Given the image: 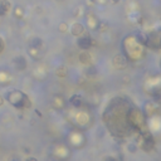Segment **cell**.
Instances as JSON below:
<instances>
[{"label":"cell","instance_id":"cell-3","mask_svg":"<svg viewBox=\"0 0 161 161\" xmlns=\"http://www.w3.org/2000/svg\"><path fill=\"white\" fill-rule=\"evenodd\" d=\"M113 64H115V67H116V68H118V69H121V68H126V65H127V60H126V58H125L123 55L118 54V55H116V57L113 58Z\"/></svg>","mask_w":161,"mask_h":161},{"label":"cell","instance_id":"cell-16","mask_svg":"<svg viewBox=\"0 0 161 161\" xmlns=\"http://www.w3.org/2000/svg\"><path fill=\"white\" fill-rule=\"evenodd\" d=\"M3 49H4V42H3L2 38H0V53L3 52Z\"/></svg>","mask_w":161,"mask_h":161},{"label":"cell","instance_id":"cell-6","mask_svg":"<svg viewBox=\"0 0 161 161\" xmlns=\"http://www.w3.org/2000/svg\"><path fill=\"white\" fill-rule=\"evenodd\" d=\"M9 9H10V3L8 0H0V17L5 15Z\"/></svg>","mask_w":161,"mask_h":161},{"label":"cell","instance_id":"cell-19","mask_svg":"<svg viewBox=\"0 0 161 161\" xmlns=\"http://www.w3.org/2000/svg\"><path fill=\"white\" fill-rule=\"evenodd\" d=\"M158 48L161 49V37H160V40H158Z\"/></svg>","mask_w":161,"mask_h":161},{"label":"cell","instance_id":"cell-14","mask_svg":"<svg viewBox=\"0 0 161 161\" xmlns=\"http://www.w3.org/2000/svg\"><path fill=\"white\" fill-rule=\"evenodd\" d=\"M96 73H97V72H96V68H95V67H90L88 70H87V74H90V75H91V74L93 75V74H96Z\"/></svg>","mask_w":161,"mask_h":161},{"label":"cell","instance_id":"cell-8","mask_svg":"<svg viewBox=\"0 0 161 161\" xmlns=\"http://www.w3.org/2000/svg\"><path fill=\"white\" fill-rule=\"evenodd\" d=\"M70 103H72L73 106H75V107H79L80 105H82V97H80L79 95H74V96H72V98H70Z\"/></svg>","mask_w":161,"mask_h":161},{"label":"cell","instance_id":"cell-20","mask_svg":"<svg viewBox=\"0 0 161 161\" xmlns=\"http://www.w3.org/2000/svg\"><path fill=\"white\" fill-rule=\"evenodd\" d=\"M112 2H113V3H115V4H117V3H118V2H120V0H112Z\"/></svg>","mask_w":161,"mask_h":161},{"label":"cell","instance_id":"cell-17","mask_svg":"<svg viewBox=\"0 0 161 161\" xmlns=\"http://www.w3.org/2000/svg\"><path fill=\"white\" fill-rule=\"evenodd\" d=\"M25 161H38V160H37L35 157H29V158H27Z\"/></svg>","mask_w":161,"mask_h":161},{"label":"cell","instance_id":"cell-1","mask_svg":"<svg viewBox=\"0 0 161 161\" xmlns=\"http://www.w3.org/2000/svg\"><path fill=\"white\" fill-rule=\"evenodd\" d=\"M7 98H8V101H9L13 106H15V107H18V108H23V107L29 108L30 105H32L30 101H29V98H28V96L24 95V93H22L20 91L9 92V93L7 95Z\"/></svg>","mask_w":161,"mask_h":161},{"label":"cell","instance_id":"cell-13","mask_svg":"<svg viewBox=\"0 0 161 161\" xmlns=\"http://www.w3.org/2000/svg\"><path fill=\"white\" fill-rule=\"evenodd\" d=\"M58 29H59L62 33H65V32L68 30V25H67V23H60V24H59V27H58Z\"/></svg>","mask_w":161,"mask_h":161},{"label":"cell","instance_id":"cell-9","mask_svg":"<svg viewBox=\"0 0 161 161\" xmlns=\"http://www.w3.org/2000/svg\"><path fill=\"white\" fill-rule=\"evenodd\" d=\"M79 60L82 62V63H85V64H87V63H90L91 62V57H90V54L88 53H80L79 54Z\"/></svg>","mask_w":161,"mask_h":161},{"label":"cell","instance_id":"cell-11","mask_svg":"<svg viewBox=\"0 0 161 161\" xmlns=\"http://www.w3.org/2000/svg\"><path fill=\"white\" fill-rule=\"evenodd\" d=\"M55 73H57L58 77H65L67 75V68L65 67H59Z\"/></svg>","mask_w":161,"mask_h":161},{"label":"cell","instance_id":"cell-15","mask_svg":"<svg viewBox=\"0 0 161 161\" xmlns=\"http://www.w3.org/2000/svg\"><path fill=\"white\" fill-rule=\"evenodd\" d=\"M128 150H130V152H136V150H137V147H136V145H133V143H130L128 146Z\"/></svg>","mask_w":161,"mask_h":161},{"label":"cell","instance_id":"cell-12","mask_svg":"<svg viewBox=\"0 0 161 161\" xmlns=\"http://www.w3.org/2000/svg\"><path fill=\"white\" fill-rule=\"evenodd\" d=\"M136 37H137V40H138V43H141V44H146V40H147V35H145V34H142V33H141V34L138 33Z\"/></svg>","mask_w":161,"mask_h":161},{"label":"cell","instance_id":"cell-2","mask_svg":"<svg viewBox=\"0 0 161 161\" xmlns=\"http://www.w3.org/2000/svg\"><path fill=\"white\" fill-rule=\"evenodd\" d=\"M77 44H78V47H79L80 49L87 50V49H90L91 45H92V39H91L90 37H80V38H78Z\"/></svg>","mask_w":161,"mask_h":161},{"label":"cell","instance_id":"cell-7","mask_svg":"<svg viewBox=\"0 0 161 161\" xmlns=\"http://www.w3.org/2000/svg\"><path fill=\"white\" fill-rule=\"evenodd\" d=\"M42 39L40 38H38V37H35V38H32L30 39V48H37V49H39L40 47H42Z\"/></svg>","mask_w":161,"mask_h":161},{"label":"cell","instance_id":"cell-10","mask_svg":"<svg viewBox=\"0 0 161 161\" xmlns=\"http://www.w3.org/2000/svg\"><path fill=\"white\" fill-rule=\"evenodd\" d=\"M23 15H24L23 8L22 7H15L14 8V17L18 18V19H20V18H23Z\"/></svg>","mask_w":161,"mask_h":161},{"label":"cell","instance_id":"cell-21","mask_svg":"<svg viewBox=\"0 0 161 161\" xmlns=\"http://www.w3.org/2000/svg\"><path fill=\"white\" fill-rule=\"evenodd\" d=\"M90 2H93V3H95V2H96V0H90Z\"/></svg>","mask_w":161,"mask_h":161},{"label":"cell","instance_id":"cell-5","mask_svg":"<svg viewBox=\"0 0 161 161\" xmlns=\"http://www.w3.org/2000/svg\"><path fill=\"white\" fill-rule=\"evenodd\" d=\"M85 32V27L80 24V23H74L72 27H70V33L75 37H79V35H82Z\"/></svg>","mask_w":161,"mask_h":161},{"label":"cell","instance_id":"cell-4","mask_svg":"<svg viewBox=\"0 0 161 161\" xmlns=\"http://www.w3.org/2000/svg\"><path fill=\"white\" fill-rule=\"evenodd\" d=\"M14 65H15V68L18 70H24L27 68V59L24 57H22V55L15 57L14 58Z\"/></svg>","mask_w":161,"mask_h":161},{"label":"cell","instance_id":"cell-18","mask_svg":"<svg viewBox=\"0 0 161 161\" xmlns=\"http://www.w3.org/2000/svg\"><path fill=\"white\" fill-rule=\"evenodd\" d=\"M3 102H4V100H3V97H0V106L3 105Z\"/></svg>","mask_w":161,"mask_h":161}]
</instances>
